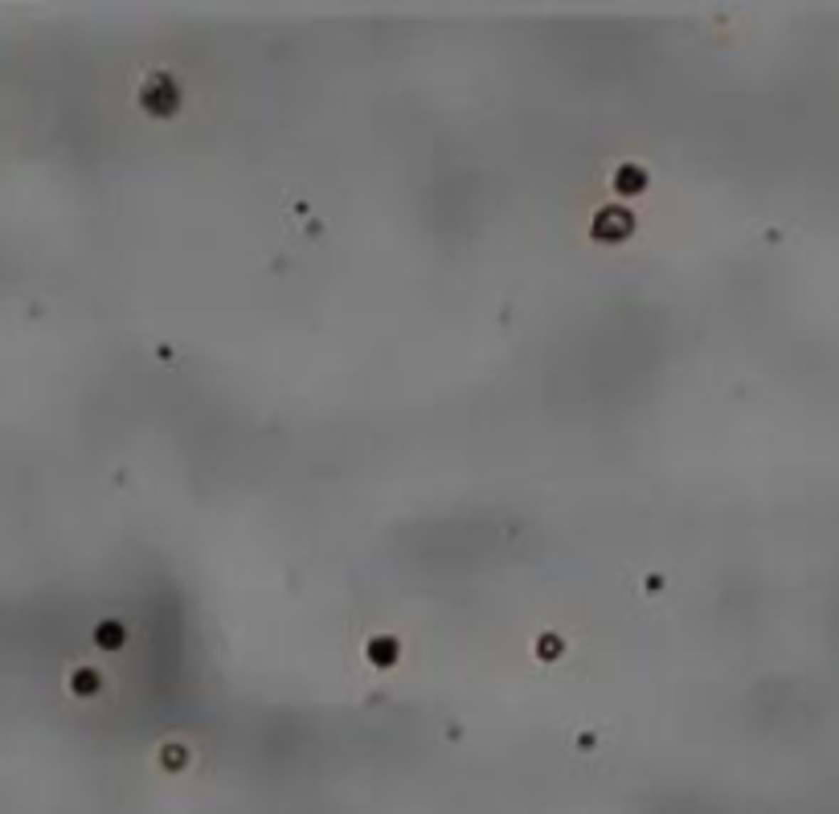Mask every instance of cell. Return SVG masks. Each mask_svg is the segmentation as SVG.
Listing matches in <instances>:
<instances>
[{"label":"cell","mask_w":839,"mask_h":814,"mask_svg":"<svg viewBox=\"0 0 839 814\" xmlns=\"http://www.w3.org/2000/svg\"><path fill=\"white\" fill-rule=\"evenodd\" d=\"M369 655H373V663H377V667H389V663L397 659V647L389 643V638H377V643L369 647Z\"/></svg>","instance_id":"5"},{"label":"cell","mask_w":839,"mask_h":814,"mask_svg":"<svg viewBox=\"0 0 839 814\" xmlns=\"http://www.w3.org/2000/svg\"><path fill=\"white\" fill-rule=\"evenodd\" d=\"M95 687H99V675H95V671H78V675H74V692H78V696H90Z\"/></svg>","instance_id":"6"},{"label":"cell","mask_w":839,"mask_h":814,"mask_svg":"<svg viewBox=\"0 0 839 814\" xmlns=\"http://www.w3.org/2000/svg\"><path fill=\"white\" fill-rule=\"evenodd\" d=\"M630 233V213L626 209H602L593 217V238L598 242H618Z\"/></svg>","instance_id":"2"},{"label":"cell","mask_w":839,"mask_h":814,"mask_svg":"<svg viewBox=\"0 0 839 814\" xmlns=\"http://www.w3.org/2000/svg\"><path fill=\"white\" fill-rule=\"evenodd\" d=\"M95 643L107 647V651H119L123 643H127V630L119 626V622H99V630H95Z\"/></svg>","instance_id":"3"},{"label":"cell","mask_w":839,"mask_h":814,"mask_svg":"<svg viewBox=\"0 0 839 814\" xmlns=\"http://www.w3.org/2000/svg\"><path fill=\"white\" fill-rule=\"evenodd\" d=\"M614 189H623V193H639V189H643V172L635 168V164L618 168V176H614Z\"/></svg>","instance_id":"4"},{"label":"cell","mask_w":839,"mask_h":814,"mask_svg":"<svg viewBox=\"0 0 839 814\" xmlns=\"http://www.w3.org/2000/svg\"><path fill=\"white\" fill-rule=\"evenodd\" d=\"M139 102H144L152 115H172L181 98H176V86H172V78H168V74H156V78H148L144 95H139Z\"/></svg>","instance_id":"1"}]
</instances>
